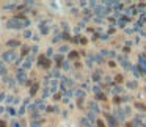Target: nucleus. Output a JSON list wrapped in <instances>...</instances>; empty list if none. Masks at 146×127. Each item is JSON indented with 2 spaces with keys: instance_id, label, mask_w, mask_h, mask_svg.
Here are the masks:
<instances>
[{
  "instance_id": "obj_1",
  "label": "nucleus",
  "mask_w": 146,
  "mask_h": 127,
  "mask_svg": "<svg viewBox=\"0 0 146 127\" xmlns=\"http://www.w3.org/2000/svg\"><path fill=\"white\" fill-rule=\"evenodd\" d=\"M11 58H13V52H8L3 55V60H11Z\"/></svg>"
},
{
  "instance_id": "obj_2",
  "label": "nucleus",
  "mask_w": 146,
  "mask_h": 127,
  "mask_svg": "<svg viewBox=\"0 0 146 127\" xmlns=\"http://www.w3.org/2000/svg\"><path fill=\"white\" fill-rule=\"evenodd\" d=\"M8 46H10V47H16V46H19V42H17V41H10V42H8Z\"/></svg>"
}]
</instances>
